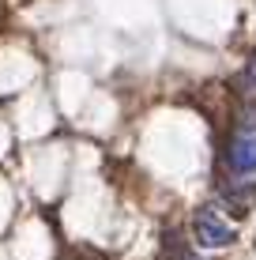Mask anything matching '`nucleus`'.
<instances>
[{
  "instance_id": "obj_2",
  "label": "nucleus",
  "mask_w": 256,
  "mask_h": 260,
  "mask_svg": "<svg viewBox=\"0 0 256 260\" xmlns=\"http://www.w3.org/2000/svg\"><path fill=\"white\" fill-rule=\"evenodd\" d=\"M226 166L234 174H252L256 170V128H241L230 136V147H226Z\"/></svg>"
},
{
  "instance_id": "obj_3",
  "label": "nucleus",
  "mask_w": 256,
  "mask_h": 260,
  "mask_svg": "<svg viewBox=\"0 0 256 260\" xmlns=\"http://www.w3.org/2000/svg\"><path fill=\"white\" fill-rule=\"evenodd\" d=\"M245 87H249V91H256V57L245 64Z\"/></svg>"
},
{
  "instance_id": "obj_4",
  "label": "nucleus",
  "mask_w": 256,
  "mask_h": 260,
  "mask_svg": "<svg viewBox=\"0 0 256 260\" xmlns=\"http://www.w3.org/2000/svg\"><path fill=\"white\" fill-rule=\"evenodd\" d=\"M189 260H196V256H189Z\"/></svg>"
},
{
  "instance_id": "obj_1",
  "label": "nucleus",
  "mask_w": 256,
  "mask_h": 260,
  "mask_svg": "<svg viewBox=\"0 0 256 260\" xmlns=\"http://www.w3.org/2000/svg\"><path fill=\"white\" fill-rule=\"evenodd\" d=\"M192 234H196V241L204 249H226V245H234V241H237V230L230 226V222H223L211 208H200L196 211Z\"/></svg>"
}]
</instances>
